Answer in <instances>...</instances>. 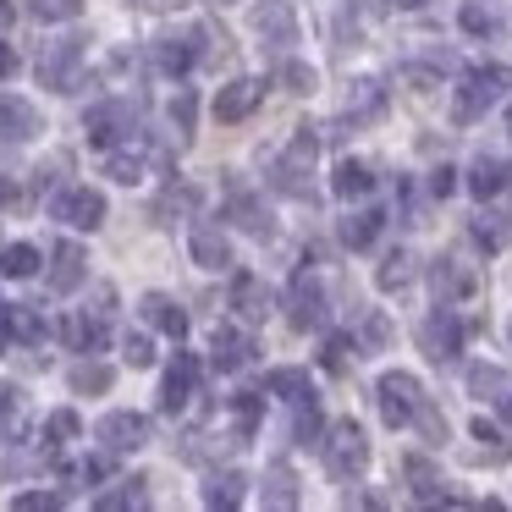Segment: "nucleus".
I'll use <instances>...</instances> for the list:
<instances>
[{
	"label": "nucleus",
	"mask_w": 512,
	"mask_h": 512,
	"mask_svg": "<svg viewBox=\"0 0 512 512\" xmlns=\"http://www.w3.org/2000/svg\"><path fill=\"white\" fill-rule=\"evenodd\" d=\"M408 479H413V496H419V501H446L441 496V479H435V468L424 463V457H408Z\"/></svg>",
	"instance_id": "nucleus-41"
},
{
	"label": "nucleus",
	"mask_w": 512,
	"mask_h": 512,
	"mask_svg": "<svg viewBox=\"0 0 512 512\" xmlns=\"http://www.w3.org/2000/svg\"><path fill=\"white\" fill-rule=\"evenodd\" d=\"M61 336H67V347L72 353H100L105 347V314L94 309V314H67V320H61Z\"/></svg>",
	"instance_id": "nucleus-24"
},
{
	"label": "nucleus",
	"mask_w": 512,
	"mask_h": 512,
	"mask_svg": "<svg viewBox=\"0 0 512 512\" xmlns=\"http://www.w3.org/2000/svg\"><path fill=\"white\" fill-rule=\"evenodd\" d=\"M188 254H193V265H199V270H226V265H232V237H226L221 226L199 221V226H193V237H188Z\"/></svg>",
	"instance_id": "nucleus-17"
},
{
	"label": "nucleus",
	"mask_w": 512,
	"mask_h": 512,
	"mask_svg": "<svg viewBox=\"0 0 512 512\" xmlns=\"http://www.w3.org/2000/svg\"><path fill=\"white\" fill-rule=\"evenodd\" d=\"M232 215H237V226H243V232H254V237H265V232H270L265 204H259V199H248V193H237V199H232Z\"/></svg>",
	"instance_id": "nucleus-40"
},
{
	"label": "nucleus",
	"mask_w": 512,
	"mask_h": 512,
	"mask_svg": "<svg viewBox=\"0 0 512 512\" xmlns=\"http://www.w3.org/2000/svg\"><path fill=\"white\" fill-rule=\"evenodd\" d=\"M507 127H512V111H507Z\"/></svg>",
	"instance_id": "nucleus-61"
},
{
	"label": "nucleus",
	"mask_w": 512,
	"mask_h": 512,
	"mask_svg": "<svg viewBox=\"0 0 512 512\" xmlns=\"http://www.w3.org/2000/svg\"><path fill=\"white\" fill-rule=\"evenodd\" d=\"M457 23H463L468 34H496V12H490V6H479V0H468Z\"/></svg>",
	"instance_id": "nucleus-48"
},
{
	"label": "nucleus",
	"mask_w": 512,
	"mask_h": 512,
	"mask_svg": "<svg viewBox=\"0 0 512 512\" xmlns=\"http://www.w3.org/2000/svg\"><path fill=\"white\" fill-rule=\"evenodd\" d=\"M501 413H507V419H512V386H507V397H501Z\"/></svg>",
	"instance_id": "nucleus-59"
},
{
	"label": "nucleus",
	"mask_w": 512,
	"mask_h": 512,
	"mask_svg": "<svg viewBox=\"0 0 512 512\" xmlns=\"http://www.w3.org/2000/svg\"><path fill=\"white\" fill-rule=\"evenodd\" d=\"M105 441V452H144L149 446V419L144 413H133V408H116V413H105L100 419V430H94Z\"/></svg>",
	"instance_id": "nucleus-11"
},
{
	"label": "nucleus",
	"mask_w": 512,
	"mask_h": 512,
	"mask_svg": "<svg viewBox=\"0 0 512 512\" xmlns=\"http://www.w3.org/2000/svg\"><path fill=\"white\" fill-rule=\"evenodd\" d=\"M259 100H265V78H232L215 94V116L221 122H243V116L259 111Z\"/></svg>",
	"instance_id": "nucleus-15"
},
{
	"label": "nucleus",
	"mask_w": 512,
	"mask_h": 512,
	"mask_svg": "<svg viewBox=\"0 0 512 512\" xmlns=\"http://www.w3.org/2000/svg\"><path fill=\"white\" fill-rule=\"evenodd\" d=\"M28 435V397L23 386L0 380V441H23Z\"/></svg>",
	"instance_id": "nucleus-25"
},
{
	"label": "nucleus",
	"mask_w": 512,
	"mask_h": 512,
	"mask_svg": "<svg viewBox=\"0 0 512 512\" xmlns=\"http://www.w3.org/2000/svg\"><path fill=\"white\" fill-rule=\"evenodd\" d=\"M507 386H512V380H507V369H496V364H474V369H468V391H474V397H507Z\"/></svg>",
	"instance_id": "nucleus-37"
},
{
	"label": "nucleus",
	"mask_w": 512,
	"mask_h": 512,
	"mask_svg": "<svg viewBox=\"0 0 512 512\" xmlns=\"http://www.w3.org/2000/svg\"><path fill=\"white\" fill-rule=\"evenodd\" d=\"M138 314H144L149 331L171 336V342H182V336H188V314H182V303H177V298H166V292H144Z\"/></svg>",
	"instance_id": "nucleus-16"
},
{
	"label": "nucleus",
	"mask_w": 512,
	"mask_h": 512,
	"mask_svg": "<svg viewBox=\"0 0 512 512\" xmlns=\"http://www.w3.org/2000/svg\"><path fill=\"white\" fill-rule=\"evenodd\" d=\"M6 320H12V342H23V347H45L50 320L34 309V303H6Z\"/></svg>",
	"instance_id": "nucleus-26"
},
{
	"label": "nucleus",
	"mask_w": 512,
	"mask_h": 512,
	"mask_svg": "<svg viewBox=\"0 0 512 512\" xmlns=\"http://www.w3.org/2000/svg\"><path fill=\"white\" fill-rule=\"evenodd\" d=\"M254 39L270 50H287L298 45V17H292L287 0H259L254 6Z\"/></svg>",
	"instance_id": "nucleus-13"
},
{
	"label": "nucleus",
	"mask_w": 512,
	"mask_h": 512,
	"mask_svg": "<svg viewBox=\"0 0 512 512\" xmlns=\"http://www.w3.org/2000/svg\"><path fill=\"white\" fill-rule=\"evenodd\" d=\"M149 166H155V149H144L138 138H133L127 149H105V177L127 182V188H133V182H144Z\"/></svg>",
	"instance_id": "nucleus-20"
},
{
	"label": "nucleus",
	"mask_w": 512,
	"mask_h": 512,
	"mask_svg": "<svg viewBox=\"0 0 512 512\" xmlns=\"http://www.w3.org/2000/svg\"><path fill=\"white\" fill-rule=\"evenodd\" d=\"M232 314H237V320H248V325H259L270 314V287L259 276H248V270H237V276H232Z\"/></svg>",
	"instance_id": "nucleus-19"
},
{
	"label": "nucleus",
	"mask_w": 512,
	"mask_h": 512,
	"mask_svg": "<svg viewBox=\"0 0 512 512\" xmlns=\"http://www.w3.org/2000/svg\"><path fill=\"white\" fill-rule=\"evenodd\" d=\"M452 188H457V171H452V166H441V171H435V182H430V193H435V199H446Z\"/></svg>",
	"instance_id": "nucleus-54"
},
{
	"label": "nucleus",
	"mask_w": 512,
	"mask_h": 512,
	"mask_svg": "<svg viewBox=\"0 0 512 512\" xmlns=\"http://www.w3.org/2000/svg\"><path fill=\"white\" fill-rule=\"evenodd\" d=\"M6 78H17V50L12 45H0V83Z\"/></svg>",
	"instance_id": "nucleus-55"
},
{
	"label": "nucleus",
	"mask_w": 512,
	"mask_h": 512,
	"mask_svg": "<svg viewBox=\"0 0 512 512\" xmlns=\"http://www.w3.org/2000/svg\"><path fill=\"white\" fill-rule=\"evenodd\" d=\"M287 314L298 331H320L325 320H331V303H325V281L314 276V270H298L287 287Z\"/></svg>",
	"instance_id": "nucleus-7"
},
{
	"label": "nucleus",
	"mask_w": 512,
	"mask_h": 512,
	"mask_svg": "<svg viewBox=\"0 0 512 512\" xmlns=\"http://www.w3.org/2000/svg\"><path fill=\"white\" fill-rule=\"evenodd\" d=\"M149 479H122L116 490H100V512H127V507H144L149 501Z\"/></svg>",
	"instance_id": "nucleus-36"
},
{
	"label": "nucleus",
	"mask_w": 512,
	"mask_h": 512,
	"mask_svg": "<svg viewBox=\"0 0 512 512\" xmlns=\"http://www.w3.org/2000/svg\"><path fill=\"white\" fill-rule=\"evenodd\" d=\"M320 452H325V468H331L336 479H358V474L369 468V441H364V424H358V419H336L331 430H325Z\"/></svg>",
	"instance_id": "nucleus-1"
},
{
	"label": "nucleus",
	"mask_w": 512,
	"mask_h": 512,
	"mask_svg": "<svg viewBox=\"0 0 512 512\" xmlns=\"http://www.w3.org/2000/svg\"><path fill=\"white\" fill-rule=\"evenodd\" d=\"M50 215H56V221H67L72 232H94V226H105V193L89 188V182L61 188L56 199H50Z\"/></svg>",
	"instance_id": "nucleus-8"
},
{
	"label": "nucleus",
	"mask_w": 512,
	"mask_h": 512,
	"mask_svg": "<svg viewBox=\"0 0 512 512\" xmlns=\"http://www.w3.org/2000/svg\"><path fill=\"white\" fill-rule=\"evenodd\" d=\"M138 6H149V12H171V6H182V0H138Z\"/></svg>",
	"instance_id": "nucleus-57"
},
{
	"label": "nucleus",
	"mask_w": 512,
	"mask_h": 512,
	"mask_svg": "<svg viewBox=\"0 0 512 512\" xmlns=\"http://www.w3.org/2000/svg\"><path fill=\"white\" fill-rule=\"evenodd\" d=\"M122 358H127L133 369H149V364H155V342H149V331H127V336H122Z\"/></svg>",
	"instance_id": "nucleus-45"
},
{
	"label": "nucleus",
	"mask_w": 512,
	"mask_h": 512,
	"mask_svg": "<svg viewBox=\"0 0 512 512\" xmlns=\"http://www.w3.org/2000/svg\"><path fill=\"white\" fill-rule=\"evenodd\" d=\"M83 78V39H56L39 50V83L56 94H72Z\"/></svg>",
	"instance_id": "nucleus-6"
},
{
	"label": "nucleus",
	"mask_w": 512,
	"mask_h": 512,
	"mask_svg": "<svg viewBox=\"0 0 512 512\" xmlns=\"http://www.w3.org/2000/svg\"><path fill=\"white\" fill-rule=\"evenodd\" d=\"M243 496H248V479L237 474V468H221V474H210V485H204V501L210 507H243Z\"/></svg>",
	"instance_id": "nucleus-29"
},
{
	"label": "nucleus",
	"mask_w": 512,
	"mask_h": 512,
	"mask_svg": "<svg viewBox=\"0 0 512 512\" xmlns=\"http://www.w3.org/2000/svg\"><path fill=\"white\" fill-rule=\"evenodd\" d=\"M375 397H380V419H386L391 430L413 424L419 408H424V386H419V375H408V369H386V375L375 380Z\"/></svg>",
	"instance_id": "nucleus-3"
},
{
	"label": "nucleus",
	"mask_w": 512,
	"mask_h": 512,
	"mask_svg": "<svg viewBox=\"0 0 512 512\" xmlns=\"http://www.w3.org/2000/svg\"><path fill=\"white\" fill-rule=\"evenodd\" d=\"M430 281H435V303H452V298H463V292H474V276H468L457 259H435Z\"/></svg>",
	"instance_id": "nucleus-28"
},
{
	"label": "nucleus",
	"mask_w": 512,
	"mask_h": 512,
	"mask_svg": "<svg viewBox=\"0 0 512 512\" xmlns=\"http://www.w3.org/2000/svg\"><path fill=\"white\" fill-rule=\"evenodd\" d=\"M39 270V248L34 243H6L0 248V276L6 281H28Z\"/></svg>",
	"instance_id": "nucleus-34"
},
{
	"label": "nucleus",
	"mask_w": 512,
	"mask_h": 512,
	"mask_svg": "<svg viewBox=\"0 0 512 512\" xmlns=\"http://www.w3.org/2000/svg\"><path fill=\"white\" fill-rule=\"evenodd\" d=\"M265 386H270V397H287V402L314 397V391H309V375H303V369H276V375H270Z\"/></svg>",
	"instance_id": "nucleus-39"
},
{
	"label": "nucleus",
	"mask_w": 512,
	"mask_h": 512,
	"mask_svg": "<svg viewBox=\"0 0 512 512\" xmlns=\"http://www.w3.org/2000/svg\"><path fill=\"white\" fill-rule=\"evenodd\" d=\"M210 358H215V369H248L254 364V331H248V320H221L210 331Z\"/></svg>",
	"instance_id": "nucleus-9"
},
{
	"label": "nucleus",
	"mask_w": 512,
	"mask_h": 512,
	"mask_svg": "<svg viewBox=\"0 0 512 512\" xmlns=\"http://www.w3.org/2000/svg\"><path fill=\"white\" fill-rule=\"evenodd\" d=\"M0 204H6V182H0Z\"/></svg>",
	"instance_id": "nucleus-60"
},
{
	"label": "nucleus",
	"mask_w": 512,
	"mask_h": 512,
	"mask_svg": "<svg viewBox=\"0 0 512 512\" xmlns=\"http://www.w3.org/2000/svg\"><path fill=\"white\" fill-rule=\"evenodd\" d=\"M265 507H298V479L292 468H265Z\"/></svg>",
	"instance_id": "nucleus-35"
},
{
	"label": "nucleus",
	"mask_w": 512,
	"mask_h": 512,
	"mask_svg": "<svg viewBox=\"0 0 512 512\" xmlns=\"http://www.w3.org/2000/svg\"><path fill=\"white\" fill-rule=\"evenodd\" d=\"M199 39L204 34H166L155 39V67L166 72V78H182V72H193V61H199Z\"/></svg>",
	"instance_id": "nucleus-21"
},
{
	"label": "nucleus",
	"mask_w": 512,
	"mask_h": 512,
	"mask_svg": "<svg viewBox=\"0 0 512 512\" xmlns=\"http://www.w3.org/2000/svg\"><path fill=\"white\" fill-rule=\"evenodd\" d=\"M474 441H485L490 452H501V446H507V441H501V430H496L490 419H474Z\"/></svg>",
	"instance_id": "nucleus-53"
},
{
	"label": "nucleus",
	"mask_w": 512,
	"mask_h": 512,
	"mask_svg": "<svg viewBox=\"0 0 512 512\" xmlns=\"http://www.w3.org/2000/svg\"><path fill=\"white\" fill-rule=\"evenodd\" d=\"M72 391H111V369L83 358V364L72 369Z\"/></svg>",
	"instance_id": "nucleus-46"
},
{
	"label": "nucleus",
	"mask_w": 512,
	"mask_h": 512,
	"mask_svg": "<svg viewBox=\"0 0 512 512\" xmlns=\"http://www.w3.org/2000/svg\"><path fill=\"white\" fill-rule=\"evenodd\" d=\"M12 28V0H0V34Z\"/></svg>",
	"instance_id": "nucleus-58"
},
{
	"label": "nucleus",
	"mask_w": 512,
	"mask_h": 512,
	"mask_svg": "<svg viewBox=\"0 0 512 512\" xmlns=\"http://www.w3.org/2000/svg\"><path fill=\"white\" fill-rule=\"evenodd\" d=\"M45 133V116L34 100H17V94H0V138L6 144H28V138Z\"/></svg>",
	"instance_id": "nucleus-14"
},
{
	"label": "nucleus",
	"mask_w": 512,
	"mask_h": 512,
	"mask_svg": "<svg viewBox=\"0 0 512 512\" xmlns=\"http://www.w3.org/2000/svg\"><path fill=\"white\" fill-rule=\"evenodd\" d=\"M507 182H512V166L501 155H479L468 166V193L474 199H496V193H507Z\"/></svg>",
	"instance_id": "nucleus-22"
},
{
	"label": "nucleus",
	"mask_w": 512,
	"mask_h": 512,
	"mask_svg": "<svg viewBox=\"0 0 512 512\" xmlns=\"http://www.w3.org/2000/svg\"><path fill=\"white\" fill-rule=\"evenodd\" d=\"M193 215H199V188H193V182H171V188L155 199V221L160 226H182V221H193Z\"/></svg>",
	"instance_id": "nucleus-23"
},
{
	"label": "nucleus",
	"mask_w": 512,
	"mask_h": 512,
	"mask_svg": "<svg viewBox=\"0 0 512 512\" xmlns=\"http://www.w3.org/2000/svg\"><path fill=\"white\" fill-rule=\"evenodd\" d=\"M83 133H89L94 149H122L138 138V116L127 100H100L89 105V116H83Z\"/></svg>",
	"instance_id": "nucleus-4"
},
{
	"label": "nucleus",
	"mask_w": 512,
	"mask_h": 512,
	"mask_svg": "<svg viewBox=\"0 0 512 512\" xmlns=\"http://www.w3.org/2000/svg\"><path fill=\"white\" fill-rule=\"evenodd\" d=\"M474 243L490 248V254L507 248L512 243V221H507V215H479V221H474Z\"/></svg>",
	"instance_id": "nucleus-38"
},
{
	"label": "nucleus",
	"mask_w": 512,
	"mask_h": 512,
	"mask_svg": "<svg viewBox=\"0 0 512 512\" xmlns=\"http://www.w3.org/2000/svg\"><path fill=\"white\" fill-rule=\"evenodd\" d=\"M171 127H177V144L193 138V89H177V100H171Z\"/></svg>",
	"instance_id": "nucleus-47"
},
{
	"label": "nucleus",
	"mask_w": 512,
	"mask_h": 512,
	"mask_svg": "<svg viewBox=\"0 0 512 512\" xmlns=\"http://www.w3.org/2000/svg\"><path fill=\"white\" fill-rule=\"evenodd\" d=\"M281 83H287L292 94H309V89H314V67H303V61H287V67H281Z\"/></svg>",
	"instance_id": "nucleus-50"
},
{
	"label": "nucleus",
	"mask_w": 512,
	"mask_h": 512,
	"mask_svg": "<svg viewBox=\"0 0 512 512\" xmlns=\"http://www.w3.org/2000/svg\"><path fill=\"white\" fill-rule=\"evenodd\" d=\"M419 347H424V358H435V364H452V358L463 353V320L441 303V309L419 325Z\"/></svg>",
	"instance_id": "nucleus-10"
},
{
	"label": "nucleus",
	"mask_w": 512,
	"mask_h": 512,
	"mask_svg": "<svg viewBox=\"0 0 512 512\" xmlns=\"http://www.w3.org/2000/svg\"><path fill=\"white\" fill-rule=\"evenodd\" d=\"M314 149H320V138L309 133V127H298V138L287 144V155L276 160V188L292 193V199H309V177H314Z\"/></svg>",
	"instance_id": "nucleus-5"
},
{
	"label": "nucleus",
	"mask_w": 512,
	"mask_h": 512,
	"mask_svg": "<svg viewBox=\"0 0 512 512\" xmlns=\"http://www.w3.org/2000/svg\"><path fill=\"white\" fill-rule=\"evenodd\" d=\"M336 199H364L369 188H375V177H369L364 160H336V177H331Z\"/></svg>",
	"instance_id": "nucleus-32"
},
{
	"label": "nucleus",
	"mask_w": 512,
	"mask_h": 512,
	"mask_svg": "<svg viewBox=\"0 0 512 512\" xmlns=\"http://www.w3.org/2000/svg\"><path fill=\"white\" fill-rule=\"evenodd\" d=\"M199 358L193 353H177V364L166 369V380H160V413H171V419H177L182 408H188L193 397H199Z\"/></svg>",
	"instance_id": "nucleus-12"
},
{
	"label": "nucleus",
	"mask_w": 512,
	"mask_h": 512,
	"mask_svg": "<svg viewBox=\"0 0 512 512\" xmlns=\"http://www.w3.org/2000/svg\"><path fill=\"white\" fill-rule=\"evenodd\" d=\"M221 6H226V0H221Z\"/></svg>",
	"instance_id": "nucleus-62"
},
{
	"label": "nucleus",
	"mask_w": 512,
	"mask_h": 512,
	"mask_svg": "<svg viewBox=\"0 0 512 512\" xmlns=\"http://www.w3.org/2000/svg\"><path fill=\"white\" fill-rule=\"evenodd\" d=\"M386 111V83L380 78H358L353 94H347V122H369V116Z\"/></svg>",
	"instance_id": "nucleus-27"
},
{
	"label": "nucleus",
	"mask_w": 512,
	"mask_h": 512,
	"mask_svg": "<svg viewBox=\"0 0 512 512\" xmlns=\"http://www.w3.org/2000/svg\"><path fill=\"white\" fill-rule=\"evenodd\" d=\"M507 89H512V67H474L463 78V89L452 94V116L457 122H479Z\"/></svg>",
	"instance_id": "nucleus-2"
},
{
	"label": "nucleus",
	"mask_w": 512,
	"mask_h": 512,
	"mask_svg": "<svg viewBox=\"0 0 512 512\" xmlns=\"http://www.w3.org/2000/svg\"><path fill=\"white\" fill-rule=\"evenodd\" d=\"M292 441L298 446H320L325 441V419H320V408H314V397L292 402Z\"/></svg>",
	"instance_id": "nucleus-33"
},
{
	"label": "nucleus",
	"mask_w": 512,
	"mask_h": 512,
	"mask_svg": "<svg viewBox=\"0 0 512 512\" xmlns=\"http://www.w3.org/2000/svg\"><path fill=\"white\" fill-rule=\"evenodd\" d=\"M347 353H353V336H325V369H347Z\"/></svg>",
	"instance_id": "nucleus-51"
},
{
	"label": "nucleus",
	"mask_w": 512,
	"mask_h": 512,
	"mask_svg": "<svg viewBox=\"0 0 512 512\" xmlns=\"http://www.w3.org/2000/svg\"><path fill=\"white\" fill-rule=\"evenodd\" d=\"M116 457V452H111ZM111 457H83L78 463V479L83 485H100V479H111Z\"/></svg>",
	"instance_id": "nucleus-52"
},
{
	"label": "nucleus",
	"mask_w": 512,
	"mask_h": 512,
	"mask_svg": "<svg viewBox=\"0 0 512 512\" xmlns=\"http://www.w3.org/2000/svg\"><path fill=\"white\" fill-rule=\"evenodd\" d=\"M28 12H34L39 23H72V17L83 12V0H28Z\"/></svg>",
	"instance_id": "nucleus-44"
},
{
	"label": "nucleus",
	"mask_w": 512,
	"mask_h": 512,
	"mask_svg": "<svg viewBox=\"0 0 512 512\" xmlns=\"http://www.w3.org/2000/svg\"><path fill=\"white\" fill-rule=\"evenodd\" d=\"M413 276H419V259H413L408 248H397V254H386V259H380V270H375L380 292H402V287H413Z\"/></svg>",
	"instance_id": "nucleus-30"
},
{
	"label": "nucleus",
	"mask_w": 512,
	"mask_h": 512,
	"mask_svg": "<svg viewBox=\"0 0 512 512\" xmlns=\"http://www.w3.org/2000/svg\"><path fill=\"white\" fill-rule=\"evenodd\" d=\"M12 342V320H6V303H0V347Z\"/></svg>",
	"instance_id": "nucleus-56"
},
{
	"label": "nucleus",
	"mask_w": 512,
	"mask_h": 512,
	"mask_svg": "<svg viewBox=\"0 0 512 512\" xmlns=\"http://www.w3.org/2000/svg\"><path fill=\"white\" fill-rule=\"evenodd\" d=\"M78 430H83V424H78V413H72V408H56V413L45 419V441H50V446L78 441Z\"/></svg>",
	"instance_id": "nucleus-43"
},
{
	"label": "nucleus",
	"mask_w": 512,
	"mask_h": 512,
	"mask_svg": "<svg viewBox=\"0 0 512 512\" xmlns=\"http://www.w3.org/2000/svg\"><path fill=\"white\" fill-rule=\"evenodd\" d=\"M12 507H17V512H56V507H61V496H56V490H23V496L12 501Z\"/></svg>",
	"instance_id": "nucleus-49"
},
{
	"label": "nucleus",
	"mask_w": 512,
	"mask_h": 512,
	"mask_svg": "<svg viewBox=\"0 0 512 512\" xmlns=\"http://www.w3.org/2000/svg\"><path fill=\"white\" fill-rule=\"evenodd\" d=\"M380 226H386V210H375V204H369V210H353L342 221V243L347 248H369L380 237Z\"/></svg>",
	"instance_id": "nucleus-31"
},
{
	"label": "nucleus",
	"mask_w": 512,
	"mask_h": 512,
	"mask_svg": "<svg viewBox=\"0 0 512 512\" xmlns=\"http://www.w3.org/2000/svg\"><path fill=\"white\" fill-rule=\"evenodd\" d=\"M232 413H237V430L254 435V430H259V413H265V397H259V391H237V397H232Z\"/></svg>",
	"instance_id": "nucleus-42"
},
{
	"label": "nucleus",
	"mask_w": 512,
	"mask_h": 512,
	"mask_svg": "<svg viewBox=\"0 0 512 512\" xmlns=\"http://www.w3.org/2000/svg\"><path fill=\"white\" fill-rule=\"evenodd\" d=\"M83 276H89V254H83L72 237H61V243L50 248V287L72 292V287H83Z\"/></svg>",
	"instance_id": "nucleus-18"
}]
</instances>
